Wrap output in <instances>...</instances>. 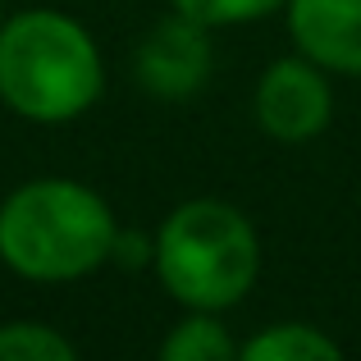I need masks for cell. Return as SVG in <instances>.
<instances>
[{
  "label": "cell",
  "mask_w": 361,
  "mask_h": 361,
  "mask_svg": "<svg viewBox=\"0 0 361 361\" xmlns=\"http://www.w3.org/2000/svg\"><path fill=\"white\" fill-rule=\"evenodd\" d=\"M156 279L188 311H229L261 274V238L233 202L192 197L156 229Z\"/></svg>",
  "instance_id": "obj_3"
},
{
  "label": "cell",
  "mask_w": 361,
  "mask_h": 361,
  "mask_svg": "<svg viewBox=\"0 0 361 361\" xmlns=\"http://www.w3.org/2000/svg\"><path fill=\"white\" fill-rule=\"evenodd\" d=\"M288 0H169V9L197 18L206 27H233V23H256V18L283 9Z\"/></svg>",
  "instance_id": "obj_10"
},
{
  "label": "cell",
  "mask_w": 361,
  "mask_h": 361,
  "mask_svg": "<svg viewBox=\"0 0 361 361\" xmlns=\"http://www.w3.org/2000/svg\"><path fill=\"white\" fill-rule=\"evenodd\" d=\"M288 32L325 73L361 78V0H288Z\"/></svg>",
  "instance_id": "obj_6"
},
{
  "label": "cell",
  "mask_w": 361,
  "mask_h": 361,
  "mask_svg": "<svg viewBox=\"0 0 361 361\" xmlns=\"http://www.w3.org/2000/svg\"><path fill=\"white\" fill-rule=\"evenodd\" d=\"M243 357L247 361H338L343 348L307 320H283V325H270L247 338Z\"/></svg>",
  "instance_id": "obj_7"
},
{
  "label": "cell",
  "mask_w": 361,
  "mask_h": 361,
  "mask_svg": "<svg viewBox=\"0 0 361 361\" xmlns=\"http://www.w3.org/2000/svg\"><path fill=\"white\" fill-rule=\"evenodd\" d=\"M211 27L197 18L169 9L151 23V32L137 42L133 55V78L160 101H188L211 78Z\"/></svg>",
  "instance_id": "obj_5"
},
{
  "label": "cell",
  "mask_w": 361,
  "mask_h": 361,
  "mask_svg": "<svg viewBox=\"0 0 361 361\" xmlns=\"http://www.w3.org/2000/svg\"><path fill=\"white\" fill-rule=\"evenodd\" d=\"M243 348L220 311H188L160 343V361H233Z\"/></svg>",
  "instance_id": "obj_8"
},
{
  "label": "cell",
  "mask_w": 361,
  "mask_h": 361,
  "mask_svg": "<svg viewBox=\"0 0 361 361\" xmlns=\"http://www.w3.org/2000/svg\"><path fill=\"white\" fill-rule=\"evenodd\" d=\"M0 23H5V5H0Z\"/></svg>",
  "instance_id": "obj_12"
},
{
  "label": "cell",
  "mask_w": 361,
  "mask_h": 361,
  "mask_svg": "<svg viewBox=\"0 0 361 361\" xmlns=\"http://www.w3.org/2000/svg\"><path fill=\"white\" fill-rule=\"evenodd\" d=\"M256 123L265 137L283 142V147H302V142L320 137L334 119V92H329V73L307 55H283L270 60L256 82Z\"/></svg>",
  "instance_id": "obj_4"
},
{
  "label": "cell",
  "mask_w": 361,
  "mask_h": 361,
  "mask_svg": "<svg viewBox=\"0 0 361 361\" xmlns=\"http://www.w3.org/2000/svg\"><path fill=\"white\" fill-rule=\"evenodd\" d=\"M106 87L101 51L78 18L23 9L0 23V101L32 123L87 115Z\"/></svg>",
  "instance_id": "obj_2"
},
{
  "label": "cell",
  "mask_w": 361,
  "mask_h": 361,
  "mask_svg": "<svg viewBox=\"0 0 361 361\" xmlns=\"http://www.w3.org/2000/svg\"><path fill=\"white\" fill-rule=\"evenodd\" d=\"M151 256H156V238H147V233H128V229L115 233L110 261H119L123 270H142V265H151Z\"/></svg>",
  "instance_id": "obj_11"
},
{
  "label": "cell",
  "mask_w": 361,
  "mask_h": 361,
  "mask_svg": "<svg viewBox=\"0 0 361 361\" xmlns=\"http://www.w3.org/2000/svg\"><path fill=\"white\" fill-rule=\"evenodd\" d=\"M115 233L110 202L73 178H27L0 202V261L37 283H69L101 270Z\"/></svg>",
  "instance_id": "obj_1"
},
{
  "label": "cell",
  "mask_w": 361,
  "mask_h": 361,
  "mask_svg": "<svg viewBox=\"0 0 361 361\" xmlns=\"http://www.w3.org/2000/svg\"><path fill=\"white\" fill-rule=\"evenodd\" d=\"M78 348L51 325L37 320H14L0 325V361H73Z\"/></svg>",
  "instance_id": "obj_9"
}]
</instances>
